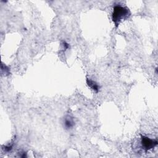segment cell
Wrapping results in <instances>:
<instances>
[{
    "label": "cell",
    "instance_id": "cell-3",
    "mask_svg": "<svg viewBox=\"0 0 158 158\" xmlns=\"http://www.w3.org/2000/svg\"><path fill=\"white\" fill-rule=\"evenodd\" d=\"M64 123L65 127L66 128H67V129L72 128L73 127V125H74L73 119V118H72L70 116H67L66 117H65Z\"/></svg>",
    "mask_w": 158,
    "mask_h": 158
},
{
    "label": "cell",
    "instance_id": "cell-4",
    "mask_svg": "<svg viewBox=\"0 0 158 158\" xmlns=\"http://www.w3.org/2000/svg\"><path fill=\"white\" fill-rule=\"evenodd\" d=\"M86 83H87L88 85L92 89H93V90H94V91H96V92H98L99 87L98 85L95 81H93V80H90V79H87V80H86Z\"/></svg>",
    "mask_w": 158,
    "mask_h": 158
},
{
    "label": "cell",
    "instance_id": "cell-1",
    "mask_svg": "<svg viewBox=\"0 0 158 158\" xmlns=\"http://www.w3.org/2000/svg\"><path fill=\"white\" fill-rule=\"evenodd\" d=\"M129 15L130 11L128 8L121 6H115L113 9L112 18L115 25L117 26L120 21L127 19Z\"/></svg>",
    "mask_w": 158,
    "mask_h": 158
},
{
    "label": "cell",
    "instance_id": "cell-2",
    "mask_svg": "<svg viewBox=\"0 0 158 158\" xmlns=\"http://www.w3.org/2000/svg\"><path fill=\"white\" fill-rule=\"evenodd\" d=\"M141 144L144 150L148 151L153 149L155 146H157V141L156 139H151L145 136H142L141 138Z\"/></svg>",
    "mask_w": 158,
    "mask_h": 158
}]
</instances>
